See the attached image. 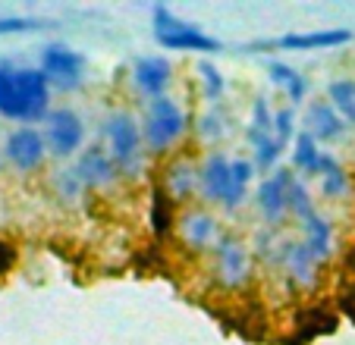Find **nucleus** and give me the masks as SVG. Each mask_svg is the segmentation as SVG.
<instances>
[{
  "instance_id": "obj_4",
  "label": "nucleus",
  "mask_w": 355,
  "mask_h": 345,
  "mask_svg": "<svg viewBox=\"0 0 355 345\" xmlns=\"http://www.w3.org/2000/svg\"><path fill=\"white\" fill-rule=\"evenodd\" d=\"M186 132V110L176 98H155L145 107V120H141V139L151 154H167Z\"/></svg>"
},
{
  "instance_id": "obj_11",
  "label": "nucleus",
  "mask_w": 355,
  "mask_h": 345,
  "mask_svg": "<svg viewBox=\"0 0 355 345\" xmlns=\"http://www.w3.org/2000/svg\"><path fill=\"white\" fill-rule=\"evenodd\" d=\"M289 179H293V172L289 170H277L258 186L255 207H258V213L264 217V223H268L270 229H280L283 220H286V213H289Z\"/></svg>"
},
{
  "instance_id": "obj_10",
  "label": "nucleus",
  "mask_w": 355,
  "mask_h": 345,
  "mask_svg": "<svg viewBox=\"0 0 355 345\" xmlns=\"http://www.w3.org/2000/svg\"><path fill=\"white\" fill-rule=\"evenodd\" d=\"M176 233H180V242L189 248V251H211L220 242V223L211 217L205 207H186L176 220Z\"/></svg>"
},
{
  "instance_id": "obj_14",
  "label": "nucleus",
  "mask_w": 355,
  "mask_h": 345,
  "mask_svg": "<svg viewBox=\"0 0 355 345\" xmlns=\"http://www.w3.org/2000/svg\"><path fill=\"white\" fill-rule=\"evenodd\" d=\"M318 260L315 254L305 248V242H286L283 248V273L295 289H311L318 283Z\"/></svg>"
},
{
  "instance_id": "obj_2",
  "label": "nucleus",
  "mask_w": 355,
  "mask_h": 345,
  "mask_svg": "<svg viewBox=\"0 0 355 345\" xmlns=\"http://www.w3.org/2000/svg\"><path fill=\"white\" fill-rule=\"evenodd\" d=\"M101 135L107 141V154L114 157L123 179H139L145 170V139H141V126L132 120V113H110L101 126Z\"/></svg>"
},
{
  "instance_id": "obj_9",
  "label": "nucleus",
  "mask_w": 355,
  "mask_h": 345,
  "mask_svg": "<svg viewBox=\"0 0 355 345\" xmlns=\"http://www.w3.org/2000/svg\"><path fill=\"white\" fill-rule=\"evenodd\" d=\"M3 157L13 170L19 172H35L41 170L47 157V141H44V132L35 126H19L7 135V145H3Z\"/></svg>"
},
{
  "instance_id": "obj_15",
  "label": "nucleus",
  "mask_w": 355,
  "mask_h": 345,
  "mask_svg": "<svg viewBox=\"0 0 355 345\" xmlns=\"http://www.w3.org/2000/svg\"><path fill=\"white\" fill-rule=\"evenodd\" d=\"M161 188L173 204H186L192 195H198V166L186 157H176L173 163L164 170Z\"/></svg>"
},
{
  "instance_id": "obj_25",
  "label": "nucleus",
  "mask_w": 355,
  "mask_h": 345,
  "mask_svg": "<svg viewBox=\"0 0 355 345\" xmlns=\"http://www.w3.org/2000/svg\"><path fill=\"white\" fill-rule=\"evenodd\" d=\"M289 213H293V217H299V223L318 213L315 211V201H311L309 186H305L299 176H293V179H289Z\"/></svg>"
},
{
  "instance_id": "obj_23",
  "label": "nucleus",
  "mask_w": 355,
  "mask_h": 345,
  "mask_svg": "<svg viewBox=\"0 0 355 345\" xmlns=\"http://www.w3.org/2000/svg\"><path fill=\"white\" fill-rule=\"evenodd\" d=\"M270 82H274V85H280L293 104H299V100L305 98V91H309L305 76H302L299 69L286 67V63H270Z\"/></svg>"
},
{
  "instance_id": "obj_3",
  "label": "nucleus",
  "mask_w": 355,
  "mask_h": 345,
  "mask_svg": "<svg viewBox=\"0 0 355 345\" xmlns=\"http://www.w3.org/2000/svg\"><path fill=\"white\" fill-rule=\"evenodd\" d=\"M198 195L223 211H239L248 195V186L233 176V160L223 151H211L198 166Z\"/></svg>"
},
{
  "instance_id": "obj_29",
  "label": "nucleus",
  "mask_w": 355,
  "mask_h": 345,
  "mask_svg": "<svg viewBox=\"0 0 355 345\" xmlns=\"http://www.w3.org/2000/svg\"><path fill=\"white\" fill-rule=\"evenodd\" d=\"M295 135H299V132H295V113H293V107L274 110V139L286 148V145H293V141H295Z\"/></svg>"
},
{
  "instance_id": "obj_19",
  "label": "nucleus",
  "mask_w": 355,
  "mask_h": 345,
  "mask_svg": "<svg viewBox=\"0 0 355 345\" xmlns=\"http://www.w3.org/2000/svg\"><path fill=\"white\" fill-rule=\"evenodd\" d=\"M318 145H321V141H318L311 132H305V129H302L293 141V166L302 170L305 176H318V172H321L324 151Z\"/></svg>"
},
{
  "instance_id": "obj_22",
  "label": "nucleus",
  "mask_w": 355,
  "mask_h": 345,
  "mask_svg": "<svg viewBox=\"0 0 355 345\" xmlns=\"http://www.w3.org/2000/svg\"><path fill=\"white\" fill-rule=\"evenodd\" d=\"M173 226H176V204L164 195V188L157 186L155 192H151V233H155L157 239H164Z\"/></svg>"
},
{
  "instance_id": "obj_21",
  "label": "nucleus",
  "mask_w": 355,
  "mask_h": 345,
  "mask_svg": "<svg viewBox=\"0 0 355 345\" xmlns=\"http://www.w3.org/2000/svg\"><path fill=\"white\" fill-rule=\"evenodd\" d=\"M327 98L346 126H355V79H334L327 85Z\"/></svg>"
},
{
  "instance_id": "obj_7",
  "label": "nucleus",
  "mask_w": 355,
  "mask_h": 345,
  "mask_svg": "<svg viewBox=\"0 0 355 345\" xmlns=\"http://www.w3.org/2000/svg\"><path fill=\"white\" fill-rule=\"evenodd\" d=\"M214 273L223 289H242L252 279V254L236 236H220L214 248Z\"/></svg>"
},
{
  "instance_id": "obj_1",
  "label": "nucleus",
  "mask_w": 355,
  "mask_h": 345,
  "mask_svg": "<svg viewBox=\"0 0 355 345\" xmlns=\"http://www.w3.org/2000/svg\"><path fill=\"white\" fill-rule=\"evenodd\" d=\"M47 113H51V82L44 79V73L32 67L0 63V116L35 126L47 120Z\"/></svg>"
},
{
  "instance_id": "obj_26",
  "label": "nucleus",
  "mask_w": 355,
  "mask_h": 345,
  "mask_svg": "<svg viewBox=\"0 0 355 345\" xmlns=\"http://www.w3.org/2000/svg\"><path fill=\"white\" fill-rule=\"evenodd\" d=\"M195 129H198L201 141H220L223 135H227V129H230V120H227V113L220 110V104H217V107H211V110L201 116Z\"/></svg>"
},
{
  "instance_id": "obj_27",
  "label": "nucleus",
  "mask_w": 355,
  "mask_h": 345,
  "mask_svg": "<svg viewBox=\"0 0 355 345\" xmlns=\"http://www.w3.org/2000/svg\"><path fill=\"white\" fill-rule=\"evenodd\" d=\"M54 188H57V195H60V201H67V204H76V201L85 195V182L79 179V172L76 170H60L57 172Z\"/></svg>"
},
{
  "instance_id": "obj_8",
  "label": "nucleus",
  "mask_w": 355,
  "mask_h": 345,
  "mask_svg": "<svg viewBox=\"0 0 355 345\" xmlns=\"http://www.w3.org/2000/svg\"><path fill=\"white\" fill-rule=\"evenodd\" d=\"M82 139H85V126H82V116L69 107H60V110H51L44 120V141L47 151L54 157H73L82 148Z\"/></svg>"
},
{
  "instance_id": "obj_18",
  "label": "nucleus",
  "mask_w": 355,
  "mask_h": 345,
  "mask_svg": "<svg viewBox=\"0 0 355 345\" xmlns=\"http://www.w3.org/2000/svg\"><path fill=\"white\" fill-rule=\"evenodd\" d=\"M302 242L315 254L318 264H327L334 258V223H330L324 213H315V217L302 220Z\"/></svg>"
},
{
  "instance_id": "obj_16",
  "label": "nucleus",
  "mask_w": 355,
  "mask_h": 345,
  "mask_svg": "<svg viewBox=\"0 0 355 345\" xmlns=\"http://www.w3.org/2000/svg\"><path fill=\"white\" fill-rule=\"evenodd\" d=\"M349 41H352L349 28H321V32L283 35L277 47H283V51H330V47H343Z\"/></svg>"
},
{
  "instance_id": "obj_5",
  "label": "nucleus",
  "mask_w": 355,
  "mask_h": 345,
  "mask_svg": "<svg viewBox=\"0 0 355 345\" xmlns=\"http://www.w3.org/2000/svg\"><path fill=\"white\" fill-rule=\"evenodd\" d=\"M151 32H155L157 44L167 47V51H198V53L220 51V41L205 35L201 28H195L192 22L180 19L167 7H155V13H151Z\"/></svg>"
},
{
  "instance_id": "obj_33",
  "label": "nucleus",
  "mask_w": 355,
  "mask_h": 345,
  "mask_svg": "<svg viewBox=\"0 0 355 345\" xmlns=\"http://www.w3.org/2000/svg\"><path fill=\"white\" fill-rule=\"evenodd\" d=\"M340 305H343V311H346V317L355 324V289H349V292L343 295V301H340Z\"/></svg>"
},
{
  "instance_id": "obj_20",
  "label": "nucleus",
  "mask_w": 355,
  "mask_h": 345,
  "mask_svg": "<svg viewBox=\"0 0 355 345\" xmlns=\"http://www.w3.org/2000/svg\"><path fill=\"white\" fill-rule=\"evenodd\" d=\"M321 192L324 198H343V195H349V186H352V179H349V172L340 166V160L334 157V154L324 151V160H321Z\"/></svg>"
},
{
  "instance_id": "obj_30",
  "label": "nucleus",
  "mask_w": 355,
  "mask_h": 345,
  "mask_svg": "<svg viewBox=\"0 0 355 345\" xmlns=\"http://www.w3.org/2000/svg\"><path fill=\"white\" fill-rule=\"evenodd\" d=\"M248 129H255V132H264V135H274V110H270L268 98H258L252 104V123Z\"/></svg>"
},
{
  "instance_id": "obj_17",
  "label": "nucleus",
  "mask_w": 355,
  "mask_h": 345,
  "mask_svg": "<svg viewBox=\"0 0 355 345\" xmlns=\"http://www.w3.org/2000/svg\"><path fill=\"white\" fill-rule=\"evenodd\" d=\"M305 132H311L318 141H336L346 132V123L334 110L330 100H315V104H309V113H305Z\"/></svg>"
},
{
  "instance_id": "obj_32",
  "label": "nucleus",
  "mask_w": 355,
  "mask_h": 345,
  "mask_svg": "<svg viewBox=\"0 0 355 345\" xmlns=\"http://www.w3.org/2000/svg\"><path fill=\"white\" fill-rule=\"evenodd\" d=\"M16 264V248L10 242H0V273H7Z\"/></svg>"
},
{
  "instance_id": "obj_12",
  "label": "nucleus",
  "mask_w": 355,
  "mask_h": 345,
  "mask_svg": "<svg viewBox=\"0 0 355 345\" xmlns=\"http://www.w3.org/2000/svg\"><path fill=\"white\" fill-rule=\"evenodd\" d=\"M73 170L79 172V179L85 182V188H110L120 179V170H116L114 157L107 154V148H101V145L82 148Z\"/></svg>"
},
{
  "instance_id": "obj_28",
  "label": "nucleus",
  "mask_w": 355,
  "mask_h": 345,
  "mask_svg": "<svg viewBox=\"0 0 355 345\" xmlns=\"http://www.w3.org/2000/svg\"><path fill=\"white\" fill-rule=\"evenodd\" d=\"M280 154H283V145L277 139H268L264 145H258V148H252V163H255V170H261V172H270L277 166V160H280Z\"/></svg>"
},
{
  "instance_id": "obj_34",
  "label": "nucleus",
  "mask_w": 355,
  "mask_h": 345,
  "mask_svg": "<svg viewBox=\"0 0 355 345\" xmlns=\"http://www.w3.org/2000/svg\"><path fill=\"white\" fill-rule=\"evenodd\" d=\"M0 166H3V157H0Z\"/></svg>"
},
{
  "instance_id": "obj_13",
  "label": "nucleus",
  "mask_w": 355,
  "mask_h": 345,
  "mask_svg": "<svg viewBox=\"0 0 355 345\" xmlns=\"http://www.w3.org/2000/svg\"><path fill=\"white\" fill-rule=\"evenodd\" d=\"M132 82L148 100L167 98V88L173 82V67H170L167 57H157V53L139 57L132 67Z\"/></svg>"
},
{
  "instance_id": "obj_24",
  "label": "nucleus",
  "mask_w": 355,
  "mask_h": 345,
  "mask_svg": "<svg viewBox=\"0 0 355 345\" xmlns=\"http://www.w3.org/2000/svg\"><path fill=\"white\" fill-rule=\"evenodd\" d=\"M198 82H201V94H205V100H208L211 107L220 104V98L227 94V79H223L220 69H217L211 60L198 63Z\"/></svg>"
},
{
  "instance_id": "obj_31",
  "label": "nucleus",
  "mask_w": 355,
  "mask_h": 345,
  "mask_svg": "<svg viewBox=\"0 0 355 345\" xmlns=\"http://www.w3.org/2000/svg\"><path fill=\"white\" fill-rule=\"evenodd\" d=\"M54 22H44V19H28V16H7L0 19V35H22V32H38V28H47Z\"/></svg>"
},
{
  "instance_id": "obj_6",
  "label": "nucleus",
  "mask_w": 355,
  "mask_h": 345,
  "mask_svg": "<svg viewBox=\"0 0 355 345\" xmlns=\"http://www.w3.org/2000/svg\"><path fill=\"white\" fill-rule=\"evenodd\" d=\"M38 69L51 82V88H60V91H76L85 82V57L67 44H47L41 51Z\"/></svg>"
}]
</instances>
